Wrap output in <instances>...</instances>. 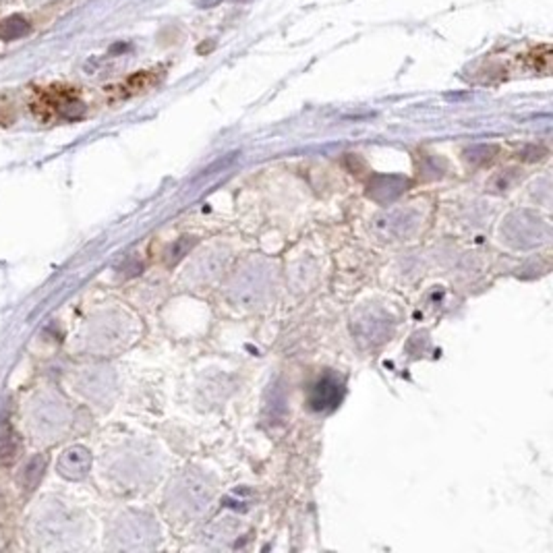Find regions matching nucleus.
I'll list each match as a JSON object with an SVG mask.
<instances>
[{"label":"nucleus","mask_w":553,"mask_h":553,"mask_svg":"<svg viewBox=\"0 0 553 553\" xmlns=\"http://www.w3.org/2000/svg\"><path fill=\"white\" fill-rule=\"evenodd\" d=\"M218 2H220V0H199L197 4H199V6H214V4H218Z\"/></svg>","instance_id":"f257e3e1"}]
</instances>
